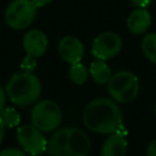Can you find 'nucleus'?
Returning a JSON list of instances; mask_svg holds the SVG:
<instances>
[{
	"mask_svg": "<svg viewBox=\"0 0 156 156\" xmlns=\"http://www.w3.org/2000/svg\"><path fill=\"white\" fill-rule=\"evenodd\" d=\"M5 91L9 100L17 106L33 105L41 94L40 79L34 73H15L7 80Z\"/></svg>",
	"mask_w": 156,
	"mask_h": 156,
	"instance_id": "f03ea898",
	"label": "nucleus"
},
{
	"mask_svg": "<svg viewBox=\"0 0 156 156\" xmlns=\"http://www.w3.org/2000/svg\"><path fill=\"white\" fill-rule=\"evenodd\" d=\"M139 89V79L130 71L116 72L107 83L110 98L119 104H128L133 101L138 96Z\"/></svg>",
	"mask_w": 156,
	"mask_h": 156,
	"instance_id": "7ed1b4c3",
	"label": "nucleus"
},
{
	"mask_svg": "<svg viewBox=\"0 0 156 156\" xmlns=\"http://www.w3.org/2000/svg\"><path fill=\"white\" fill-rule=\"evenodd\" d=\"M30 122L43 133L54 132L62 122L61 107L50 99L40 100L30 111Z\"/></svg>",
	"mask_w": 156,
	"mask_h": 156,
	"instance_id": "20e7f679",
	"label": "nucleus"
},
{
	"mask_svg": "<svg viewBox=\"0 0 156 156\" xmlns=\"http://www.w3.org/2000/svg\"><path fill=\"white\" fill-rule=\"evenodd\" d=\"M90 146V138L83 129L77 127H68L67 149L73 156H88Z\"/></svg>",
	"mask_w": 156,
	"mask_h": 156,
	"instance_id": "9d476101",
	"label": "nucleus"
},
{
	"mask_svg": "<svg viewBox=\"0 0 156 156\" xmlns=\"http://www.w3.org/2000/svg\"><path fill=\"white\" fill-rule=\"evenodd\" d=\"M4 136H5V126L1 123V121H0V144L2 143V140H4Z\"/></svg>",
	"mask_w": 156,
	"mask_h": 156,
	"instance_id": "393cba45",
	"label": "nucleus"
},
{
	"mask_svg": "<svg viewBox=\"0 0 156 156\" xmlns=\"http://www.w3.org/2000/svg\"><path fill=\"white\" fill-rule=\"evenodd\" d=\"M89 74L91 76L93 80L98 84H106L112 77V72L110 66L102 60H95L90 63Z\"/></svg>",
	"mask_w": 156,
	"mask_h": 156,
	"instance_id": "ddd939ff",
	"label": "nucleus"
},
{
	"mask_svg": "<svg viewBox=\"0 0 156 156\" xmlns=\"http://www.w3.org/2000/svg\"><path fill=\"white\" fill-rule=\"evenodd\" d=\"M141 50L145 57L156 65V33H149L143 38Z\"/></svg>",
	"mask_w": 156,
	"mask_h": 156,
	"instance_id": "dca6fc26",
	"label": "nucleus"
},
{
	"mask_svg": "<svg viewBox=\"0 0 156 156\" xmlns=\"http://www.w3.org/2000/svg\"><path fill=\"white\" fill-rule=\"evenodd\" d=\"M6 98H7V95H6V91H5V89L0 85V112L5 108V104H6Z\"/></svg>",
	"mask_w": 156,
	"mask_h": 156,
	"instance_id": "4be33fe9",
	"label": "nucleus"
},
{
	"mask_svg": "<svg viewBox=\"0 0 156 156\" xmlns=\"http://www.w3.org/2000/svg\"><path fill=\"white\" fill-rule=\"evenodd\" d=\"M0 121L7 128L18 127L21 123V115L15 107H6L0 112Z\"/></svg>",
	"mask_w": 156,
	"mask_h": 156,
	"instance_id": "f3484780",
	"label": "nucleus"
},
{
	"mask_svg": "<svg viewBox=\"0 0 156 156\" xmlns=\"http://www.w3.org/2000/svg\"><path fill=\"white\" fill-rule=\"evenodd\" d=\"M151 21V15L145 7H136L129 13L127 18V28L130 33L140 35L149 29Z\"/></svg>",
	"mask_w": 156,
	"mask_h": 156,
	"instance_id": "f8f14e48",
	"label": "nucleus"
},
{
	"mask_svg": "<svg viewBox=\"0 0 156 156\" xmlns=\"http://www.w3.org/2000/svg\"><path fill=\"white\" fill-rule=\"evenodd\" d=\"M23 50L26 51L27 55L34 56V57H40L45 54L49 40L46 34L40 30V29H30L28 30L22 40Z\"/></svg>",
	"mask_w": 156,
	"mask_h": 156,
	"instance_id": "1a4fd4ad",
	"label": "nucleus"
},
{
	"mask_svg": "<svg viewBox=\"0 0 156 156\" xmlns=\"http://www.w3.org/2000/svg\"><path fill=\"white\" fill-rule=\"evenodd\" d=\"M128 149V141L126 135L119 130L112 134H108L104 141L100 156H126Z\"/></svg>",
	"mask_w": 156,
	"mask_h": 156,
	"instance_id": "9b49d317",
	"label": "nucleus"
},
{
	"mask_svg": "<svg viewBox=\"0 0 156 156\" xmlns=\"http://www.w3.org/2000/svg\"><path fill=\"white\" fill-rule=\"evenodd\" d=\"M20 67L23 72H27V73H33L37 68V57L34 56H30V55H27L22 58L21 63H20Z\"/></svg>",
	"mask_w": 156,
	"mask_h": 156,
	"instance_id": "a211bd4d",
	"label": "nucleus"
},
{
	"mask_svg": "<svg viewBox=\"0 0 156 156\" xmlns=\"http://www.w3.org/2000/svg\"><path fill=\"white\" fill-rule=\"evenodd\" d=\"M37 9L32 0H13L5 10V22L12 29H24L35 20Z\"/></svg>",
	"mask_w": 156,
	"mask_h": 156,
	"instance_id": "39448f33",
	"label": "nucleus"
},
{
	"mask_svg": "<svg viewBox=\"0 0 156 156\" xmlns=\"http://www.w3.org/2000/svg\"><path fill=\"white\" fill-rule=\"evenodd\" d=\"M0 156H27V152L17 147H6L0 151Z\"/></svg>",
	"mask_w": 156,
	"mask_h": 156,
	"instance_id": "6ab92c4d",
	"label": "nucleus"
},
{
	"mask_svg": "<svg viewBox=\"0 0 156 156\" xmlns=\"http://www.w3.org/2000/svg\"><path fill=\"white\" fill-rule=\"evenodd\" d=\"M130 1H132V4L135 5L136 7H145V9H146L149 5L152 4L154 0H130Z\"/></svg>",
	"mask_w": 156,
	"mask_h": 156,
	"instance_id": "412c9836",
	"label": "nucleus"
},
{
	"mask_svg": "<svg viewBox=\"0 0 156 156\" xmlns=\"http://www.w3.org/2000/svg\"><path fill=\"white\" fill-rule=\"evenodd\" d=\"M51 156H73V155L69 152V150H68L67 146H66V147H63V149H61V150H57V151L54 152Z\"/></svg>",
	"mask_w": 156,
	"mask_h": 156,
	"instance_id": "5701e85b",
	"label": "nucleus"
},
{
	"mask_svg": "<svg viewBox=\"0 0 156 156\" xmlns=\"http://www.w3.org/2000/svg\"><path fill=\"white\" fill-rule=\"evenodd\" d=\"M84 127L98 134H112L123 129V113L111 98L100 96L91 100L83 110Z\"/></svg>",
	"mask_w": 156,
	"mask_h": 156,
	"instance_id": "f257e3e1",
	"label": "nucleus"
},
{
	"mask_svg": "<svg viewBox=\"0 0 156 156\" xmlns=\"http://www.w3.org/2000/svg\"><path fill=\"white\" fill-rule=\"evenodd\" d=\"M68 143V127L67 128H60L54 132V134L48 140L46 145V152L49 156H51L57 150H61L67 146Z\"/></svg>",
	"mask_w": 156,
	"mask_h": 156,
	"instance_id": "4468645a",
	"label": "nucleus"
},
{
	"mask_svg": "<svg viewBox=\"0 0 156 156\" xmlns=\"http://www.w3.org/2000/svg\"><path fill=\"white\" fill-rule=\"evenodd\" d=\"M57 51L60 57L69 65L80 62L84 56L83 43L73 35H66L61 38L57 44Z\"/></svg>",
	"mask_w": 156,
	"mask_h": 156,
	"instance_id": "6e6552de",
	"label": "nucleus"
},
{
	"mask_svg": "<svg viewBox=\"0 0 156 156\" xmlns=\"http://www.w3.org/2000/svg\"><path fill=\"white\" fill-rule=\"evenodd\" d=\"M146 156H156V138L152 139L146 146Z\"/></svg>",
	"mask_w": 156,
	"mask_h": 156,
	"instance_id": "aec40b11",
	"label": "nucleus"
},
{
	"mask_svg": "<svg viewBox=\"0 0 156 156\" xmlns=\"http://www.w3.org/2000/svg\"><path fill=\"white\" fill-rule=\"evenodd\" d=\"M88 76H89V69L82 62H77V63L71 65V67L68 69L69 80L76 85L84 84L88 79Z\"/></svg>",
	"mask_w": 156,
	"mask_h": 156,
	"instance_id": "2eb2a0df",
	"label": "nucleus"
},
{
	"mask_svg": "<svg viewBox=\"0 0 156 156\" xmlns=\"http://www.w3.org/2000/svg\"><path fill=\"white\" fill-rule=\"evenodd\" d=\"M16 139L21 149L30 156H38L46 151L48 140L43 132L34 124H21L16 130Z\"/></svg>",
	"mask_w": 156,
	"mask_h": 156,
	"instance_id": "423d86ee",
	"label": "nucleus"
},
{
	"mask_svg": "<svg viewBox=\"0 0 156 156\" xmlns=\"http://www.w3.org/2000/svg\"><path fill=\"white\" fill-rule=\"evenodd\" d=\"M154 111H155V116H156V104H155V110Z\"/></svg>",
	"mask_w": 156,
	"mask_h": 156,
	"instance_id": "a878e982",
	"label": "nucleus"
},
{
	"mask_svg": "<svg viewBox=\"0 0 156 156\" xmlns=\"http://www.w3.org/2000/svg\"><path fill=\"white\" fill-rule=\"evenodd\" d=\"M122 38L115 32H104L96 35L91 43V54L98 60H110L122 50Z\"/></svg>",
	"mask_w": 156,
	"mask_h": 156,
	"instance_id": "0eeeda50",
	"label": "nucleus"
},
{
	"mask_svg": "<svg viewBox=\"0 0 156 156\" xmlns=\"http://www.w3.org/2000/svg\"><path fill=\"white\" fill-rule=\"evenodd\" d=\"M32 1L37 7H43V6H46L48 4H50L52 0H32Z\"/></svg>",
	"mask_w": 156,
	"mask_h": 156,
	"instance_id": "b1692460",
	"label": "nucleus"
}]
</instances>
